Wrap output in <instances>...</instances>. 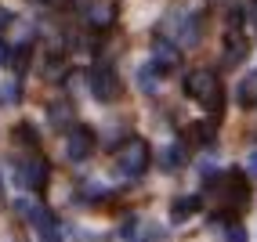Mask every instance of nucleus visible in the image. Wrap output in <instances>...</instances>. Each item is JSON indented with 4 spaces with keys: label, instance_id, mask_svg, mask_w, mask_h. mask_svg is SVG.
Listing matches in <instances>:
<instances>
[{
    "label": "nucleus",
    "instance_id": "f257e3e1",
    "mask_svg": "<svg viewBox=\"0 0 257 242\" xmlns=\"http://www.w3.org/2000/svg\"><path fill=\"white\" fill-rule=\"evenodd\" d=\"M185 94L192 101H199L214 119L225 112V83H221V76L214 69H192V73L185 76Z\"/></svg>",
    "mask_w": 257,
    "mask_h": 242
},
{
    "label": "nucleus",
    "instance_id": "f03ea898",
    "mask_svg": "<svg viewBox=\"0 0 257 242\" xmlns=\"http://www.w3.org/2000/svg\"><path fill=\"white\" fill-rule=\"evenodd\" d=\"M152 163V148L145 137H127L123 145L116 148V170L123 177H142Z\"/></svg>",
    "mask_w": 257,
    "mask_h": 242
},
{
    "label": "nucleus",
    "instance_id": "7ed1b4c3",
    "mask_svg": "<svg viewBox=\"0 0 257 242\" xmlns=\"http://www.w3.org/2000/svg\"><path fill=\"white\" fill-rule=\"evenodd\" d=\"M217 199L221 206H225V213H239V210H246V202H250V184H246V174L243 170H225V174L217 177Z\"/></svg>",
    "mask_w": 257,
    "mask_h": 242
},
{
    "label": "nucleus",
    "instance_id": "20e7f679",
    "mask_svg": "<svg viewBox=\"0 0 257 242\" xmlns=\"http://www.w3.org/2000/svg\"><path fill=\"white\" fill-rule=\"evenodd\" d=\"M15 177L26 192H44L47 188V177H51V163L44 155H22L19 166H15Z\"/></svg>",
    "mask_w": 257,
    "mask_h": 242
},
{
    "label": "nucleus",
    "instance_id": "39448f33",
    "mask_svg": "<svg viewBox=\"0 0 257 242\" xmlns=\"http://www.w3.org/2000/svg\"><path fill=\"white\" fill-rule=\"evenodd\" d=\"M87 83H91V94L98 98V101H116L119 94H123V83H119V76H116V69L112 65H94L91 73H87Z\"/></svg>",
    "mask_w": 257,
    "mask_h": 242
},
{
    "label": "nucleus",
    "instance_id": "423d86ee",
    "mask_svg": "<svg viewBox=\"0 0 257 242\" xmlns=\"http://www.w3.org/2000/svg\"><path fill=\"white\" fill-rule=\"evenodd\" d=\"M94 145H98V137H94L91 127H69L65 130V155L73 163H87L94 155Z\"/></svg>",
    "mask_w": 257,
    "mask_h": 242
},
{
    "label": "nucleus",
    "instance_id": "0eeeda50",
    "mask_svg": "<svg viewBox=\"0 0 257 242\" xmlns=\"http://www.w3.org/2000/svg\"><path fill=\"white\" fill-rule=\"evenodd\" d=\"M178 65H181V51H178V44H170V40H163V37L152 40V69H156L160 76H170Z\"/></svg>",
    "mask_w": 257,
    "mask_h": 242
},
{
    "label": "nucleus",
    "instance_id": "6e6552de",
    "mask_svg": "<svg viewBox=\"0 0 257 242\" xmlns=\"http://www.w3.org/2000/svg\"><path fill=\"white\" fill-rule=\"evenodd\" d=\"M83 22H87L91 29H109L116 22V0H91L87 8H83Z\"/></svg>",
    "mask_w": 257,
    "mask_h": 242
},
{
    "label": "nucleus",
    "instance_id": "1a4fd4ad",
    "mask_svg": "<svg viewBox=\"0 0 257 242\" xmlns=\"http://www.w3.org/2000/svg\"><path fill=\"white\" fill-rule=\"evenodd\" d=\"M19 213H22L29 224H37V228H40L47 238H55V217L47 213V206L33 202V199H19Z\"/></svg>",
    "mask_w": 257,
    "mask_h": 242
},
{
    "label": "nucleus",
    "instance_id": "9d476101",
    "mask_svg": "<svg viewBox=\"0 0 257 242\" xmlns=\"http://www.w3.org/2000/svg\"><path fill=\"white\" fill-rule=\"evenodd\" d=\"M246 55H250V44H246L243 33H225V47H221V58H225V65H228V69L243 65Z\"/></svg>",
    "mask_w": 257,
    "mask_h": 242
},
{
    "label": "nucleus",
    "instance_id": "9b49d317",
    "mask_svg": "<svg viewBox=\"0 0 257 242\" xmlns=\"http://www.w3.org/2000/svg\"><path fill=\"white\" fill-rule=\"evenodd\" d=\"M47 119L51 127H73V101L69 98H58L47 105Z\"/></svg>",
    "mask_w": 257,
    "mask_h": 242
},
{
    "label": "nucleus",
    "instance_id": "f8f14e48",
    "mask_svg": "<svg viewBox=\"0 0 257 242\" xmlns=\"http://www.w3.org/2000/svg\"><path fill=\"white\" fill-rule=\"evenodd\" d=\"M199 195H181V199H174V206H170V220L174 224H181V220H188L192 213H199Z\"/></svg>",
    "mask_w": 257,
    "mask_h": 242
},
{
    "label": "nucleus",
    "instance_id": "ddd939ff",
    "mask_svg": "<svg viewBox=\"0 0 257 242\" xmlns=\"http://www.w3.org/2000/svg\"><path fill=\"white\" fill-rule=\"evenodd\" d=\"M199 37H203V15H185V19H181V44L196 47Z\"/></svg>",
    "mask_w": 257,
    "mask_h": 242
},
{
    "label": "nucleus",
    "instance_id": "4468645a",
    "mask_svg": "<svg viewBox=\"0 0 257 242\" xmlns=\"http://www.w3.org/2000/svg\"><path fill=\"white\" fill-rule=\"evenodd\" d=\"M239 105L243 109L257 105V76H246L243 83H239Z\"/></svg>",
    "mask_w": 257,
    "mask_h": 242
},
{
    "label": "nucleus",
    "instance_id": "2eb2a0df",
    "mask_svg": "<svg viewBox=\"0 0 257 242\" xmlns=\"http://www.w3.org/2000/svg\"><path fill=\"white\" fill-rule=\"evenodd\" d=\"M160 163H163V170H178V166L185 163V145H170V148L163 152Z\"/></svg>",
    "mask_w": 257,
    "mask_h": 242
},
{
    "label": "nucleus",
    "instance_id": "dca6fc26",
    "mask_svg": "<svg viewBox=\"0 0 257 242\" xmlns=\"http://www.w3.org/2000/svg\"><path fill=\"white\" fill-rule=\"evenodd\" d=\"M11 137H15L19 145H26V148H37V130H33L29 123H19V127L11 130Z\"/></svg>",
    "mask_w": 257,
    "mask_h": 242
},
{
    "label": "nucleus",
    "instance_id": "f3484780",
    "mask_svg": "<svg viewBox=\"0 0 257 242\" xmlns=\"http://www.w3.org/2000/svg\"><path fill=\"white\" fill-rule=\"evenodd\" d=\"M225 238H228V242H246V231L239 228V224H228V231H225Z\"/></svg>",
    "mask_w": 257,
    "mask_h": 242
},
{
    "label": "nucleus",
    "instance_id": "a211bd4d",
    "mask_svg": "<svg viewBox=\"0 0 257 242\" xmlns=\"http://www.w3.org/2000/svg\"><path fill=\"white\" fill-rule=\"evenodd\" d=\"M246 22L257 29V0H250V4H246Z\"/></svg>",
    "mask_w": 257,
    "mask_h": 242
},
{
    "label": "nucleus",
    "instance_id": "6ab92c4d",
    "mask_svg": "<svg viewBox=\"0 0 257 242\" xmlns=\"http://www.w3.org/2000/svg\"><path fill=\"white\" fill-rule=\"evenodd\" d=\"M246 170H250V174L257 177V152H250V163H246Z\"/></svg>",
    "mask_w": 257,
    "mask_h": 242
},
{
    "label": "nucleus",
    "instance_id": "aec40b11",
    "mask_svg": "<svg viewBox=\"0 0 257 242\" xmlns=\"http://www.w3.org/2000/svg\"><path fill=\"white\" fill-rule=\"evenodd\" d=\"M8 22H11V11H8V8H0V29H4Z\"/></svg>",
    "mask_w": 257,
    "mask_h": 242
},
{
    "label": "nucleus",
    "instance_id": "412c9836",
    "mask_svg": "<svg viewBox=\"0 0 257 242\" xmlns=\"http://www.w3.org/2000/svg\"><path fill=\"white\" fill-rule=\"evenodd\" d=\"M4 62H8V44L0 40V65H4Z\"/></svg>",
    "mask_w": 257,
    "mask_h": 242
},
{
    "label": "nucleus",
    "instance_id": "4be33fe9",
    "mask_svg": "<svg viewBox=\"0 0 257 242\" xmlns=\"http://www.w3.org/2000/svg\"><path fill=\"white\" fill-rule=\"evenodd\" d=\"M131 242H142V238H131Z\"/></svg>",
    "mask_w": 257,
    "mask_h": 242
},
{
    "label": "nucleus",
    "instance_id": "5701e85b",
    "mask_svg": "<svg viewBox=\"0 0 257 242\" xmlns=\"http://www.w3.org/2000/svg\"><path fill=\"white\" fill-rule=\"evenodd\" d=\"M214 4H221V0H214Z\"/></svg>",
    "mask_w": 257,
    "mask_h": 242
},
{
    "label": "nucleus",
    "instance_id": "b1692460",
    "mask_svg": "<svg viewBox=\"0 0 257 242\" xmlns=\"http://www.w3.org/2000/svg\"><path fill=\"white\" fill-rule=\"evenodd\" d=\"M40 4H47V0H40Z\"/></svg>",
    "mask_w": 257,
    "mask_h": 242
}]
</instances>
